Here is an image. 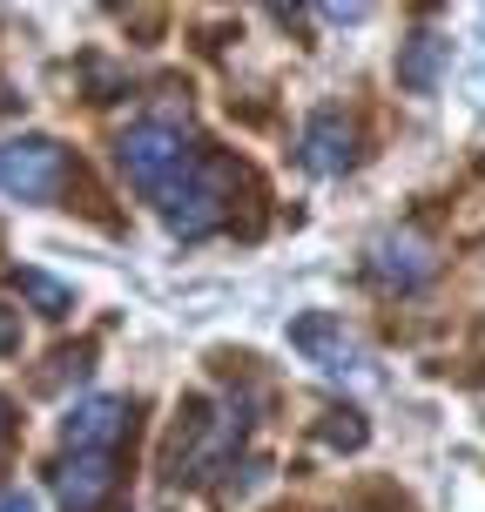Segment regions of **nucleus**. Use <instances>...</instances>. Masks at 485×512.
<instances>
[{"instance_id": "14", "label": "nucleus", "mask_w": 485, "mask_h": 512, "mask_svg": "<svg viewBox=\"0 0 485 512\" xmlns=\"http://www.w3.org/2000/svg\"><path fill=\"white\" fill-rule=\"evenodd\" d=\"M0 512H41V499L27 486H0Z\"/></svg>"}, {"instance_id": "5", "label": "nucleus", "mask_w": 485, "mask_h": 512, "mask_svg": "<svg viewBox=\"0 0 485 512\" xmlns=\"http://www.w3.org/2000/svg\"><path fill=\"white\" fill-rule=\"evenodd\" d=\"M364 270H371L378 290L411 297V290H425V283L438 277V256H432V243H425L418 230H384L378 243H371V256H364Z\"/></svg>"}, {"instance_id": "10", "label": "nucleus", "mask_w": 485, "mask_h": 512, "mask_svg": "<svg viewBox=\"0 0 485 512\" xmlns=\"http://www.w3.org/2000/svg\"><path fill=\"white\" fill-rule=\"evenodd\" d=\"M438 75H445V41H438V34H411L405 48H398V88L432 95Z\"/></svg>"}, {"instance_id": "6", "label": "nucleus", "mask_w": 485, "mask_h": 512, "mask_svg": "<svg viewBox=\"0 0 485 512\" xmlns=\"http://www.w3.org/2000/svg\"><path fill=\"white\" fill-rule=\"evenodd\" d=\"M290 351H297L304 364H317L324 378H358V371H364L358 337L344 331V317H331V310H304V317H290Z\"/></svg>"}, {"instance_id": "7", "label": "nucleus", "mask_w": 485, "mask_h": 512, "mask_svg": "<svg viewBox=\"0 0 485 512\" xmlns=\"http://www.w3.org/2000/svg\"><path fill=\"white\" fill-rule=\"evenodd\" d=\"M297 162H304L310 176H344V169H358L364 162V135L358 122L344 115V108H317L297 135Z\"/></svg>"}, {"instance_id": "12", "label": "nucleus", "mask_w": 485, "mask_h": 512, "mask_svg": "<svg viewBox=\"0 0 485 512\" xmlns=\"http://www.w3.org/2000/svg\"><path fill=\"white\" fill-rule=\"evenodd\" d=\"M317 438H324L331 452H364V445H371V425L344 405V411H324V418H317Z\"/></svg>"}, {"instance_id": "3", "label": "nucleus", "mask_w": 485, "mask_h": 512, "mask_svg": "<svg viewBox=\"0 0 485 512\" xmlns=\"http://www.w3.org/2000/svg\"><path fill=\"white\" fill-rule=\"evenodd\" d=\"M196 149H203V142H196L182 122H135L122 142H115V162H122V176L155 203V196L182 176V162H189Z\"/></svg>"}, {"instance_id": "1", "label": "nucleus", "mask_w": 485, "mask_h": 512, "mask_svg": "<svg viewBox=\"0 0 485 512\" xmlns=\"http://www.w3.org/2000/svg\"><path fill=\"white\" fill-rule=\"evenodd\" d=\"M236 203H263V189H256V176L236 162V155L209 149V142L189 155V162H182V176L155 196L162 223H169L182 243H196V236H209V230H230Z\"/></svg>"}, {"instance_id": "17", "label": "nucleus", "mask_w": 485, "mask_h": 512, "mask_svg": "<svg viewBox=\"0 0 485 512\" xmlns=\"http://www.w3.org/2000/svg\"><path fill=\"white\" fill-rule=\"evenodd\" d=\"M108 7H122V0H108Z\"/></svg>"}, {"instance_id": "9", "label": "nucleus", "mask_w": 485, "mask_h": 512, "mask_svg": "<svg viewBox=\"0 0 485 512\" xmlns=\"http://www.w3.org/2000/svg\"><path fill=\"white\" fill-rule=\"evenodd\" d=\"M48 479H54V499L68 512H102L122 472H115V452H68Z\"/></svg>"}, {"instance_id": "8", "label": "nucleus", "mask_w": 485, "mask_h": 512, "mask_svg": "<svg viewBox=\"0 0 485 512\" xmlns=\"http://www.w3.org/2000/svg\"><path fill=\"white\" fill-rule=\"evenodd\" d=\"M128 432H135V405H128V398H81V405L61 418L68 452H115Z\"/></svg>"}, {"instance_id": "2", "label": "nucleus", "mask_w": 485, "mask_h": 512, "mask_svg": "<svg viewBox=\"0 0 485 512\" xmlns=\"http://www.w3.org/2000/svg\"><path fill=\"white\" fill-rule=\"evenodd\" d=\"M250 432V411L243 405H209V398H189L176 411V432H169V452H162V479L169 486H203L209 472H223L230 452Z\"/></svg>"}, {"instance_id": "11", "label": "nucleus", "mask_w": 485, "mask_h": 512, "mask_svg": "<svg viewBox=\"0 0 485 512\" xmlns=\"http://www.w3.org/2000/svg\"><path fill=\"white\" fill-rule=\"evenodd\" d=\"M14 290H21L41 317H68V310H75V290H68V283H54L48 270H14Z\"/></svg>"}, {"instance_id": "13", "label": "nucleus", "mask_w": 485, "mask_h": 512, "mask_svg": "<svg viewBox=\"0 0 485 512\" xmlns=\"http://www.w3.org/2000/svg\"><path fill=\"white\" fill-rule=\"evenodd\" d=\"M0 358H21V310L0 304Z\"/></svg>"}, {"instance_id": "16", "label": "nucleus", "mask_w": 485, "mask_h": 512, "mask_svg": "<svg viewBox=\"0 0 485 512\" xmlns=\"http://www.w3.org/2000/svg\"><path fill=\"white\" fill-rule=\"evenodd\" d=\"M263 7H270V14H277V21H290V14H297V7H304V0H263Z\"/></svg>"}, {"instance_id": "15", "label": "nucleus", "mask_w": 485, "mask_h": 512, "mask_svg": "<svg viewBox=\"0 0 485 512\" xmlns=\"http://www.w3.org/2000/svg\"><path fill=\"white\" fill-rule=\"evenodd\" d=\"M14 425H21V418H14V398H7V391H0V452H7V445H14Z\"/></svg>"}, {"instance_id": "4", "label": "nucleus", "mask_w": 485, "mask_h": 512, "mask_svg": "<svg viewBox=\"0 0 485 512\" xmlns=\"http://www.w3.org/2000/svg\"><path fill=\"white\" fill-rule=\"evenodd\" d=\"M68 189V149L54 135H14L0 142V196L14 203H54Z\"/></svg>"}]
</instances>
